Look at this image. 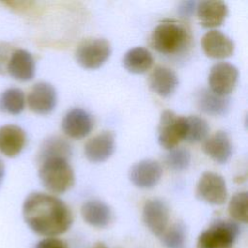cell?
<instances>
[{"mask_svg": "<svg viewBox=\"0 0 248 248\" xmlns=\"http://www.w3.org/2000/svg\"><path fill=\"white\" fill-rule=\"evenodd\" d=\"M160 237L167 248H183L186 241L185 226L177 222L169 227Z\"/></svg>", "mask_w": 248, "mask_h": 248, "instance_id": "obj_26", "label": "cell"}, {"mask_svg": "<svg viewBox=\"0 0 248 248\" xmlns=\"http://www.w3.org/2000/svg\"><path fill=\"white\" fill-rule=\"evenodd\" d=\"M111 52L109 43L102 38L87 39L80 43L76 49L77 62L85 69L100 68Z\"/></svg>", "mask_w": 248, "mask_h": 248, "instance_id": "obj_6", "label": "cell"}, {"mask_svg": "<svg viewBox=\"0 0 248 248\" xmlns=\"http://www.w3.org/2000/svg\"><path fill=\"white\" fill-rule=\"evenodd\" d=\"M190 42V33L180 22L167 20L160 22L150 36L151 46L166 55L176 54L185 49Z\"/></svg>", "mask_w": 248, "mask_h": 248, "instance_id": "obj_2", "label": "cell"}, {"mask_svg": "<svg viewBox=\"0 0 248 248\" xmlns=\"http://www.w3.org/2000/svg\"><path fill=\"white\" fill-rule=\"evenodd\" d=\"M162 173V167L157 161L145 159L131 168L129 177L131 182L138 188L150 189L160 181Z\"/></svg>", "mask_w": 248, "mask_h": 248, "instance_id": "obj_11", "label": "cell"}, {"mask_svg": "<svg viewBox=\"0 0 248 248\" xmlns=\"http://www.w3.org/2000/svg\"><path fill=\"white\" fill-rule=\"evenodd\" d=\"M72 154V147L71 144L63 138L53 136L46 139L39 151L38 160L41 163L42 161L48 159V158H64L68 160V158Z\"/></svg>", "mask_w": 248, "mask_h": 248, "instance_id": "obj_23", "label": "cell"}, {"mask_svg": "<svg viewBox=\"0 0 248 248\" xmlns=\"http://www.w3.org/2000/svg\"><path fill=\"white\" fill-rule=\"evenodd\" d=\"M26 142V135L22 128L9 124L0 127V152L10 158L17 156Z\"/></svg>", "mask_w": 248, "mask_h": 248, "instance_id": "obj_16", "label": "cell"}, {"mask_svg": "<svg viewBox=\"0 0 248 248\" xmlns=\"http://www.w3.org/2000/svg\"><path fill=\"white\" fill-rule=\"evenodd\" d=\"M186 135L184 140L189 143H197L203 141L208 135L209 126L205 119L197 115L186 117Z\"/></svg>", "mask_w": 248, "mask_h": 248, "instance_id": "obj_25", "label": "cell"}, {"mask_svg": "<svg viewBox=\"0 0 248 248\" xmlns=\"http://www.w3.org/2000/svg\"><path fill=\"white\" fill-rule=\"evenodd\" d=\"M196 196L209 204H223L228 196L225 179L212 171L203 172L197 183Z\"/></svg>", "mask_w": 248, "mask_h": 248, "instance_id": "obj_7", "label": "cell"}, {"mask_svg": "<svg viewBox=\"0 0 248 248\" xmlns=\"http://www.w3.org/2000/svg\"><path fill=\"white\" fill-rule=\"evenodd\" d=\"M4 174H5V167H4L2 160L0 159V186H1L3 178H4Z\"/></svg>", "mask_w": 248, "mask_h": 248, "instance_id": "obj_32", "label": "cell"}, {"mask_svg": "<svg viewBox=\"0 0 248 248\" xmlns=\"http://www.w3.org/2000/svg\"><path fill=\"white\" fill-rule=\"evenodd\" d=\"M25 105L24 93L19 88H8L0 94V111L16 115Z\"/></svg>", "mask_w": 248, "mask_h": 248, "instance_id": "obj_24", "label": "cell"}, {"mask_svg": "<svg viewBox=\"0 0 248 248\" xmlns=\"http://www.w3.org/2000/svg\"><path fill=\"white\" fill-rule=\"evenodd\" d=\"M186 117L176 115L171 110H164L158 126V142L167 150H170L185 139Z\"/></svg>", "mask_w": 248, "mask_h": 248, "instance_id": "obj_5", "label": "cell"}, {"mask_svg": "<svg viewBox=\"0 0 248 248\" xmlns=\"http://www.w3.org/2000/svg\"><path fill=\"white\" fill-rule=\"evenodd\" d=\"M196 9L200 23L206 28L221 25L228 16V7L223 1H201Z\"/></svg>", "mask_w": 248, "mask_h": 248, "instance_id": "obj_17", "label": "cell"}, {"mask_svg": "<svg viewBox=\"0 0 248 248\" xmlns=\"http://www.w3.org/2000/svg\"><path fill=\"white\" fill-rule=\"evenodd\" d=\"M191 153L187 148L174 147L166 156L167 166L174 171H182L190 166Z\"/></svg>", "mask_w": 248, "mask_h": 248, "instance_id": "obj_28", "label": "cell"}, {"mask_svg": "<svg viewBox=\"0 0 248 248\" xmlns=\"http://www.w3.org/2000/svg\"><path fill=\"white\" fill-rule=\"evenodd\" d=\"M61 126L68 137L82 139L90 134L93 128V119L86 110L75 108L65 114Z\"/></svg>", "mask_w": 248, "mask_h": 248, "instance_id": "obj_14", "label": "cell"}, {"mask_svg": "<svg viewBox=\"0 0 248 248\" xmlns=\"http://www.w3.org/2000/svg\"><path fill=\"white\" fill-rule=\"evenodd\" d=\"M35 60L30 52L25 49H16L11 54L7 65V72L15 79L28 81L35 75Z\"/></svg>", "mask_w": 248, "mask_h": 248, "instance_id": "obj_15", "label": "cell"}, {"mask_svg": "<svg viewBox=\"0 0 248 248\" xmlns=\"http://www.w3.org/2000/svg\"><path fill=\"white\" fill-rule=\"evenodd\" d=\"M170 211L167 203L160 199H150L142 208V220L148 230L156 236H161L168 229Z\"/></svg>", "mask_w": 248, "mask_h": 248, "instance_id": "obj_9", "label": "cell"}, {"mask_svg": "<svg viewBox=\"0 0 248 248\" xmlns=\"http://www.w3.org/2000/svg\"><path fill=\"white\" fill-rule=\"evenodd\" d=\"M82 219L90 226L95 228L107 227L112 219L110 207L99 200H90L85 202L80 209Z\"/></svg>", "mask_w": 248, "mask_h": 248, "instance_id": "obj_20", "label": "cell"}, {"mask_svg": "<svg viewBox=\"0 0 248 248\" xmlns=\"http://www.w3.org/2000/svg\"><path fill=\"white\" fill-rule=\"evenodd\" d=\"M197 6V3L194 1H186V2H182L179 5L178 8V13L182 16H191L193 15V13L195 12V8Z\"/></svg>", "mask_w": 248, "mask_h": 248, "instance_id": "obj_31", "label": "cell"}, {"mask_svg": "<svg viewBox=\"0 0 248 248\" xmlns=\"http://www.w3.org/2000/svg\"><path fill=\"white\" fill-rule=\"evenodd\" d=\"M115 148L114 134L104 131L87 140L84 145V154L92 163H102L108 160Z\"/></svg>", "mask_w": 248, "mask_h": 248, "instance_id": "obj_12", "label": "cell"}, {"mask_svg": "<svg viewBox=\"0 0 248 248\" xmlns=\"http://www.w3.org/2000/svg\"><path fill=\"white\" fill-rule=\"evenodd\" d=\"M39 177L43 186L53 194H63L75 183V174L68 160L54 157L40 163Z\"/></svg>", "mask_w": 248, "mask_h": 248, "instance_id": "obj_3", "label": "cell"}, {"mask_svg": "<svg viewBox=\"0 0 248 248\" xmlns=\"http://www.w3.org/2000/svg\"><path fill=\"white\" fill-rule=\"evenodd\" d=\"M36 248H69L68 245L61 239L56 237H46L39 241Z\"/></svg>", "mask_w": 248, "mask_h": 248, "instance_id": "obj_30", "label": "cell"}, {"mask_svg": "<svg viewBox=\"0 0 248 248\" xmlns=\"http://www.w3.org/2000/svg\"><path fill=\"white\" fill-rule=\"evenodd\" d=\"M201 43L203 52L210 58H226L234 51L233 41L219 30L207 31L202 36Z\"/></svg>", "mask_w": 248, "mask_h": 248, "instance_id": "obj_13", "label": "cell"}, {"mask_svg": "<svg viewBox=\"0 0 248 248\" xmlns=\"http://www.w3.org/2000/svg\"><path fill=\"white\" fill-rule=\"evenodd\" d=\"M178 85L176 74L170 68L158 65L149 76V87L160 97L170 96Z\"/></svg>", "mask_w": 248, "mask_h": 248, "instance_id": "obj_18", "label": "cell"}, {"mask_svg": "<svg viewBox=\"0 0 248 248\" xmlns=\"http://www.w3.org/2000/svg\"><path fill=\"white\" fill-rule=\"evenodd\" d=\"M202 150L214 162L224 164L232 153V145L228 134L224 131H218L204 140Z\"/></svg>", "mask_w": 248, "mask_h": 248, "instance_id": "obj_19", "label": "cell"}, {"mask_svg": "<svg viewBox=\"0 0 248 248\" xmlns=\"http://www.w3.org/2000/svg\"><path fill=\"white\" fill-rule=\"evenodd\" d=\"M92 248H108L104 243H97L94 247H92Z\"/></svg>", "mask_w": 248, "mask_h": 248, "instance_id": "obj_33", "label": "cell"}, {"mask_svg": "<svg viewBox=\"0 0 248 248\" xmlns=\"http://www.w3.org/2000/svg\"><path fill=\"white\" fill-rule=\"evenodd\" d=\"M247 202L248 195L247 192H239L232 197L228 211L230 216L237 222L247 223L248 213H247Z\"/></svg>", "mask_w": 248, "mask_h": 248, "instance_id": "obj_27", "label": "cell"}, {"mask_svg": "<svg viewBox=\"0 0 248 248\" xmlns=\"http://www.w3.org/2000/svg\"><path fill=\"white\" fill-rule=\"evenodd\" d=\"M239 234L238 226L232 221H217L201 232L197 248H233Z\"/></svg>", "mask_w": 248, "mask_h": 248, "instance_id": "obj_4", "label": "cell"}, {"mask_svg": "<svg viewBox=\"0 0 248 248\" xmlns=\"http://www.w3.org/2000/svg\"><path fill=\"white\" fill-rule=\"evenodd\" d=\"M57 102L55 88L48 82H38L30 90L27 97L29 108L37 114L50 113Z\"/></svg>", "mask_w": 248, "mask_h": 248, "instance_id": "obj_10", "label": "cell"}, {"mask_svg": "<svg viewBox=\"0 0 248 248\" xmlns=\"http://www.w3.org/2000/svg\"><path fill=\"white\" fill-rule=\"evenodd\" d=\"M124 68L133 74H143L153 65L151 53L144 47L137 46L129 49L122 60Z\"/></svg>", "mask_w": 248, "mask_h": 248, "instance_id": "obj_21", "label": "cell"}, {"mask_svg": "<svg viewBox=\"0 0 248 248\" xmlns=\"http://www.w3.org/2000/svg\"><path fill=\"white\" fill-rule=\"evenodd\" d=\"M199 108L210 115H222L229 109V100L214 94L210 90L202 89L197 95Z\"/></svg>", "mask_w": 248, "mask_h": 248, "instance_id": "obj_22", "label": "cell"}, {"mask_svg": "<svg viewBox=\"0 0 248 248\" xmlns=\"http://www.w3.org/2000/svg\"><path fill=\"white\" fill-rule=\"evenodd\" d=\"M12 53L11 46L8 43H0V74L7 72V65Z\"/></svg>", "mask_w": 248, "mask_h": 248, "instance_id": "obj_29", "label": "cell"}, {"mask_svg": "<svg viewBox=\"0 0 248 248\" xmlns=\"http://www.w3.org/2000/svg\"><path fill=\"white\" fill-rule=\"evenodd\" d=\"M22 215L35 233L46 237L64 233L73 223L72 212L63 201L40 192L31 193L26 197Z\"/></svg>", "mask_w": 248, "mask_h": 248, "instance_id": "obj_1", "label": "cell"}, {"mask_svg": "<svg viewBox=\"0 0 248 248\" xmlns=\"http://www.w3.org/2000/svg\"><path fill=\"white\" fill-rule=\"evenodd\" d=\"M238 78L237 68L228 62L214 64L208 75L210 91L216 95L226 97L235 87Z\"/></svg>", "mask_w": 248, "mask_h": 248, "instance_id": "obj_8", "label": "cell"}]
</instances>
